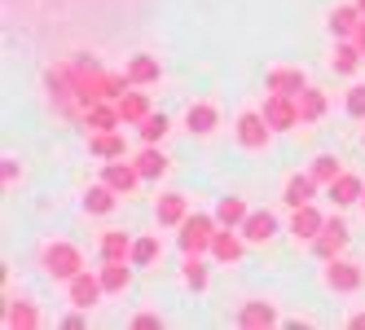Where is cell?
<instances>
[{
	"label": "cell",
	"mask_w": 365,
	"mask_h": 330,
	"mask_svg": "<svg viewBox=\"0 0 365 330\" xmlns=\"http://www.w3.org/2000/svg\"><path fill=\"white\" fill-rule=\"evenodd\" d=\"M40 269L53 277V282H71L75 273H84V251L66 238H53V242L40 247Z\"/></svg>",
	"instance_id": "1"
},
{
	"label": "cell",
	"mask_w": 365,
	"mask_h": 330,
	"mask_svg": "<svg viewBox=\"0 0 365 330\" xmlns=\"http://www.w3.org/2000/svg\"><path fill=\"white\" fill-rule=\"evenodd\" d=\"M216 230H220L216 212L212 216H207V212H190L185 225H180V251H185V256H202V251H212Z\"/></svg>",
	"instance_id": "2"
},
{
	"label": "cell",
	"mask_w": 365,
	"mask_h": 330,
	"mask_svg": "<svg viewBox=\"0 0 365 330\" xmlns=\"http://www.w3.org/2000/svg\"><path fill=\"white\" fill-rule=\"evenodd\" d=\"M361 282H365V269H361L356 260L334 256V260H326V269H322V287L334 291V295H352V291H361Z\"/></svg>",
	"instance_id": "3"
},
{
	"label": "cell",
	"mask_w": 365,
	"mask_h": 330,
	"mask_svg": "<svg viewBox=\"0 0 365 330\" xmlns=\"http://www.w3.org/2000/svg\"><path fill=\"white\" fill-rule=\"evenodd\" d=\"M233 137H238V145H242V150H264V145H269V137H273L264 110H242V115H238V123H233Z\"/></svg>",
	"instance_id": "4"
},
{
	"label": "cell",
	"mask_w": 365,
	"mask_h": 330,
	"mask_svg": "<svg viewBox=\"0 0 365 330\" xmlns=\"http://www.w3.org/2000/svg\"><path fill=\"white\" fill-rule=\"evenodd\" d=\"M259 110H264V119H269L273 133H291V128H299V101L286 97V93H269Z\"/></svg>",
	"instance_id": "5"
},
{
	"label": "cell",
	"mask_w": 365,
	"mask_h": 330,
	"mask_svg": "<svg viewBox=\"0 0 365 330\" xmlns=\"http://www.w3.org/2000/svg\"><path fill=\"white\" fill-rule=\"evenodd\" d=\"M348 242H352L348 225L339 220V216H330L326 230L317 234V242H308V247H312V256H317V260H334V256H344V251H348Z\"/></svg>",
	"instance_id": "6"
},
{
	"label": "cell",
	"mask_w": 365,
	"mask_h": 330,
	"mask_svg": "<svg viewBox=\"0 0 365 330\" xmlns=\"http://www.w3.org/2000/svg\"><path fill=\"white\" fill-rule=\"evenodd\" d=\"M66 291H71V304H75L80 313L97 309L101 295H106V287H101V273H88V269H84V273H75L71 282H66Z\"/></svg>",
	"instance_id": "7"
},
{
	"label": "cell",
	"mask_w": 365,
	"mask_h": 330,
	"mask_svg": "<svg viewBox=\"0 0 365 330\" xmlns=\"http://www.w3.org/2000/svg\"><path fill=\"white\" fill-rule=\"evenodd\" d=\"M101 181L128 198V194H133V190L145 181V176L137 172V163H128V155H123V159H106V163H101Z\"/></svg>",
	"instance_id": "8"
},
{
	"label": "cell",
	"mask_w": 365,
	"mask_h": 330,
	"mask_svg": "<svg viewBox=\"0 0 365 330\" xmlns=\"http://www.w3.org/2000/svg\"><path fill=\"white\" fill-rule=\"evenodd\" d=\"M185 216H190V198H185V194L168 190V194L154 198V220H159V230H180V225H185Z\"/></svg>",
	"instance_id": "9"
},
{
	"label": "cell",
	"mask_w": 365,
	"mask_h": 330,
	"mask_svg": "<svg viewBox=\"0 0 365 330\" xmlns=\"http://www.w3.org/2000/svg\"><path fill=\"white\" fill-rule=\"evenodd\" d=\"M322 230H326V216L312 207V202H304V207H291V238H295V242H317Z\"/></svg>",
	"instance_id": "10"
},
{
	"label": "cell",
	"mask_w": 365,
	"mask_h": 330,
	"mask_svg": "<svg viewBox=\"0 0 365 330\" xmlns=\"http://www.w3.org/2000/svg\"><path fill=\"white\" fill-rule=\"evenodd\" d=\"M264 88L269 93H286V97H299L308 88V75H304V66H269Z\"/></svg>",
	"instance_id": "11"
},
{
	"label": "cell",
	"mask_w": 365,
	"mask_h": 330,
	"mask_svg": "<svg viewBox=\"0 0 365 330\" xmlns=\"http://www.w3.org/2000/svg\"><path fill=\"white\" fill-rule=\"evenodd\" d=\"M326 198L334 202V207H352V202H361L365 198V181L356 172H339L334 181L326 185Z\"/></svg>",
	"instance_id": "12"
},
{
	"label": "cell",
	"mask_w": 365,
	"mask_h": 330,
	"mask_svg": "<svg viewBox=\"0 0 365 330\" xmlns=\"http://www.w3.org/2000/svg\"><path fill=\"white\" fill-rule=\"evenodd\" d=\"M361 5H356V0H348V5H334L330 9V18H326V27H330V36L334 40H352L356 36V27H361Z\"/></svg>",
	"instance_id": "13"
},
{
	"label": "cell",
	"mask_w": 365,
	"mask_h": 330,
	"mask_svg": "<svg viewBox=\"0 0 365 330\" xmlns=\"http://www.w3.org/2000/svg\"><path fill=\"white\" fill-rule=\"evenodd\" d=\"M128 80H133V88H150L163 80V62L154 53H133L128 58Z\"/></svg>",
	"instance_id": "14"
},
{
	"label": "cell",
	"mask_w": 365,
	"mask_h": 330,
	"mask_svg": "<svg viewBox=\"0 0 365 330\" xmlns=\"http://www.w3.org/2000/svg\"><path fill=\"white\" fill-rule=\"evenodd\" d=\"M242 238L251 242V247H264V242H273L277 238V216L264 207V212H251L247 220H242Z\"/></svg>",
	"instance_id": "15"
},
{
	"label": "cell",
	"mask_w": 365,
	"mask_h": 330,
	"mask_svg": "<svg viewBox=\"0 0 365 330\" xmlns=\"http://www.w3.org/2000/svg\"><path fill=\"white\" fill-rule=\"evenodd\" d=\"M242 251H247V238H242V230H216V238H212V256L220 260V264H238L242 260Z\"/></svg>",
	"instance_id": "16"
},
{
	"label": "cell",
	"mask_w": 365,
	"mask_h": 330,
	"mask_svg": "<svg viewBox=\"0 0 365 330\" xmlns=\"http://www.w3.org/2000/svg\"><path fill=\"white\" fill-rule=\"evenodd\" d=\"M185 123H190V133H194V137H212V133L220 128V110H216V101H190Z\"/></svg>",
	"instance_id": "17"
},
{
	"label": "cell",
	"mask_w": 365,
	"mask_h": 330,
	"mask_svg": "<svg viewBox=\"0 0 365 330\" xmlns=\"http://www.w3.org/2000/svg\"><path fill=\"white\" fill-rule=\"evenodd\" d=\"M317 181H312V172H291V176H286V185H282V202H286V207H304V202H312V198H317Z\"/></svg>",
	"instance_id": "18"
},
{
	"label": "cell",
	"mask_w": 365,
	"mask_h": 330,
	"mask_svg": "<svg viewBox=\"0 0 365 330\" xmlns=\"http://www.w3.org/2000/svg\"><path fill=\"white\" fill-rule=\"evenodd\" d=\"M101 287H106V295H123L128 287H133V260H101Z\"/></svg>",
	"instance_id": "19"
},
{
	"label": "cell",
	"mask_w": 365,
	"mask_h": 330,
	"mask_svg": "<svg viewBox=\"0 0 365 330\" xmlns=\"http://www.w3.org/2000/svg\"><path fill=\"white\" fill-rule=\"evenodd\" d=\"M119 198H123L119 190H110L106 181H97V185L84 190V212H88V216H110V212L119 207Z\"/></svg>",
	"instance_id": "20"
},
{
	"label": "cell",
	"mask_w": 365,
	"mask_h": 330,
	"mask_svg": "<svg viewBox=\"0 0 365 330\" xmlns=\"http://www.w3.org/2000/svg\"><path fill=\"white\" fill-rule=\"evenodd\" d=\"M361 62H365V53L356 48V40H334V48H330V71L334 75H356Z\"/></svg>",
	"instance_id": "21"
},
{
	"label": "cell",
	"mask_w": 365,
	"mask_h": 330,
	"mask_svg": "<svg viewBox=\"0 0 365 330\" xmlns=\"http://www.w3.org/2000/svg\"><path fill=\"white\" fill-rule=\"evenodd\" d=\"M238 326L242 330H259V326H277V309L269 299H247L238 309Z\"/></svg>",
	"instance_id": "22"
},
{
	"label": "cell",
	"mask_w": 365,
	"mask_h": 330,
	"mask_svg": "<svg viewBox=\"0 0 365 330\" xmlns=\"http://www.w3.org/2000/svg\"><path fill=\"white\" fill-rule=\"evenodd\" d=\"M115 106H119V119L128 123V128H137L141 119H150V115H154V110H150V97H145V93H133V88H128V93L115 101Z\"/></svg>",
	"instance_id": "23"
},
{
	"label": "cell",
	"mask_w": 365,
	"mask_h": 330,
	"mask_svg": "<svg viewBox=\"0 0 365 330\" xmlns=\"http://www.w3.org/2000/svg\"><path fill=\"white\" fill-rule=\"evenodd\" d=\"M295 101H299V123H317V119H326V110H330V97H326L322 88H312V84H308Z\"/></svg>",
	"instance_id": "24"
},
{
	"label": "cell",
	"mask_w": 365,
	"mask_h": 330,
	"mask_svg": "<svg viewBox=\"0 0 365 330\" xmlns=\"http://www.w3.org/2000/svg\"><path fill=\"white\" fill-rule=\"evenodd\" d=\"M88 155H97V159H123L128 155V141H123V133H93L88 137Z\"/></svg>",
	"instance_id": "25"
},
{
	"label": "cell",
	"mask_w": 365,
	"mask_h": 330,
	"mask_svg": "<svg viewBox=\"0 0 365 330\" xmlns=\"http://www.w3.org/2000/svg\"><path fill=\"white\" fill-rule=\"evenodd\" d=\"M247 216H251V207H247V198H238V194H225L216 202V220L225 225V230H242Z\"/></svg>",
	"instance_id": "26"
},
{
	"label": "cell",
	"mask_w": 365,
	"mask_h": 330,
	"mask_svg": "<svg viewBox=\"0 0 365 330\" xmlns=\"http://www.w3.org/2000/svg\"><path fill=\"white\" fill-rule=\"evenodd\" d=\"M97 251H101V260H128L133 256V238H128L123 230H101Z\"/></svg>",
	"instance_id": "27"
},
{
	"label": "cell",
	"mask_w": 365,
	"mask_h": 330,
	"mask_svg": "<svg viewBox=\"0 0 365 330\" xmlns=\"http://www.w3.org/2000/svg\"><path fill=\"white\" fill-rule=\"evenodd\" d=\"M133 163H137V172L145 176V181H159V176H168V167H172V159L163 155L159 145H145V150H141V155H137Z\"/></svg>",
	"instance_id": "28"
},
{
	"label": "cell",
	"mask_w": 365,
	"mask_h": 330,
	"mask_svg": "<svg viewBox=\"0 0 365 330\" xmlns=\"http://www.w3.org/2000/svg\"><path fill=\"white\" fill-rule=\"evenodd\" d=\"M84 123H88V128L93 133H110V128H119V106H115V101H93V106H88V115H84Z\"/></svg>",
	"instance_id": "29"
},
{
	"label": "cell",
	"mask_w": 365,
	"mask_h": 330,
	"mask_svg": "<svg viewBox=\"0 0 365 330\" xmlns=\"http://www.w3.org/2000/svg\"><path fill=\"white\" fill-rule=\"evenodd\" d=\"M5 326H9V330H36V326H40V313H36V304H31V299H9Z\"/></svg>",
	"instance_id": "30"
},
{
	"label": "cell",
	"mask_w": 365,
	"mask_h": 330,
	"mask_svg": "<svg viewBox=\"0 0 365 330\" xmlns=\"http://www.w3.org/2000/svg\"><path fill=\"white\" fill-rule=\"evenodd\" d=\"M159 234H141V238H133V256H128V260H133V269H150L154 260H159Z\"/></svg>",
	"instance_id": "31"
},
{
	"label": "cell",
	"mask_w": 365,
	"mask_h": 330,
	"mask_svg": "<svg viewBox=\"0 0 365 330\" xmlns=\"http://www.w3.org/2000/svg\"><path fill=\"white\" fill-rule=\"evenodd\" d=\"M180 282H185L190 291H207V282H212V273H207V264H202V256H185V269H180Z\"/></svg>",
	"instance_id": "32"
},
{
	"label": "cell",
	"mask_w": 365,
	"mask_h": 330,
	"mask_svg": "<svg viewBox=\"0 0 365 330\" xmlns=\"http://www.w3.org/2000/svg\"><path fill=\"white\" fill-rule=\"evenodd\" d=\"M308 172H312V181H317V185H330L334 176L344 172V159H339V155H317Z\"/></svg>",
	"instance_id": "33"
},
{
	"label": "cell",
	"mask_w": 365,
	"mask_h": 330,
	"mask_svg": "<svg viewBox=\"0 0 365 330\" xmlns=\"http://www.w3.org/2000/svg\"><path fill=\"white\" fill-rule=\"evenodd\" d=\"M168 128H172L168 115H150V119H141V123H137V133H141V141H145V145H159V141L168 137Z\"/></svg>",
	"instance_id": "34"
},
{
	"label": "cell",
	"mask_w": 365,
	"mask_h": 330,
	"mask_svg": "<svg viewBox=\"0 0 365 330\" xmlns=\"http://www.w3.org/2000/svg\"><path fill=\"white\" fill-rule=\"evenodd\" d=\"M344 110H348V119H361L365 123V84H352L344 93Z\"/></svg>",
	"instance_id": "35"
},
{
	"label": "cell",
	"mask_w": 365,
	"mask_h": 330,
	"mask_svg": "<svg viewBox=\"0 0 365 330\" xmlns=\"http://www.w3.org/2000/svg\"><path fill=\"white\" fill-rule=\"evenodd\" d=\"M0 176H5V190H14V185L22 181V163H18L14 155H5V159H0Z\"/></svg>",
	"instance_id": "36"
},
{
	"label": "cell",
	"mask_w": 365,
	"mask_h": 330,
	"mask_svg": "<svg viewBox=\"0 0 365 330\" xmlns=\"http://www.w3.org/2000/svg\"><path fill=\"white\" fill-rule=\"evenodd\" d=\"M133 326H159V317H154V313H137Z\"/></svg>",
	"instance_id": "37"
},
{
	"label": "cell",
	"mask_w": 365,
	"mask_h": 330,
	"mask_svg": "<svg viewBox=\"0 0 365 330\" xmlns=\"http://www.w3.org/2000/svg\"><path fill=\"white\" fill-rule=\"evenodd\" d=\"M352 40H356V48L365 53V18H361V27H356V36H352Z\"/></svg>",
	"instance_id": "38"
},
{
	"label": "cell",
	"mask_w": 365,
	"mask_h": 330,
	"mask_svg": "<svg viewBox=\"0 0 365 330\" xmlns=\"http://www.w3.org/2000/svg\"><path fill=\"white\" fill-rule=\"evenodd\" d=\"M348 326H352V330H365V313H356V317H352Z\"/></svg>",
	"instance_id": "39"
},
{
	"label": "cell",
	"mask_w": 365,
	"mask_h": 330,
	"mask_svg": "<svg viewBox=\"0 0 365 330\" xmlns=\"http://www.w3.org/2000/svg\"><path fill=\"white\" fill-rule=\"evenodd\" d=\"M356 5H361V14H365V0H356Z\"/></svg>",
	"instance_id": "40"
},
{
	"label": "cell",
	"mask_w": 365,
	"mask_h": 330,
	"mask_svg": "<svg viewBox=\"0 0 365 330\" xmlns=\"http://www.w3.org/2000/svg\"><path fill=\"white\" fill-rule=\"evenodd\" d=\"M361 212H365V198H361Z\"/></svg>",
	"instance_id": "41"
},
{
	"label": "cell",
	"mask_w": 365,
	"mask_h": 330,
	"mask_svg": "<svg viewBox=\"0 0 365 330\" xmlns=\"http://www.w3.org/2000/svg\"><path fill=\"white\" fill-rule=\"evenodd\" d=\"M361 145H365V133H361Z\"/></svg>",
	"instance_id": "42"
}]
</instances>
